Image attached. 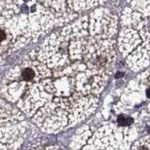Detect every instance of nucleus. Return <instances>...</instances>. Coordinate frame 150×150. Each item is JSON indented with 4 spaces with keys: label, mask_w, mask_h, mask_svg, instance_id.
I'll return each instance as SVG.
<instances>
[{
    "label": "nucleus",
    "mask_w": 150,
    "mask_h": 150,
    "mask_svg": "<svg viewBox=\"0 0 150 150\" xmlns=\"http://www.w3.org/2000/svg\"><path fill=\"white\" fill-rule=\"evenodd\" d=\"M22 76H23V79L26 80V81H30V80H32L33 77L35 76V73H34V71H33L32 69H25L23 70Z\"/></svg>",
    "instance_id": "1"
},
{
    "label": "nucleus",
    "mask_w": 150,
    "mask_h": 150,
    "mask_svg": "<svg viewBox=\"0 0 150 150\" xmlns=\"http://www.w3.org/2000/svg\"><path fill=\"white\" fill-rule=\"evenodd\" d=\"M131 121L132 119L129 118V117H127V116H124V115H120L118 117V123L122 126H127L131 123Z\"/></svg>",
    "instance_id": "2"
},
{
    "label": "nucleus",
    "mask_w": 150,
    "mask_h": 150,
    "mask_svg": "<svg viewBox=\"0 0 150 150\" xmlns=\"http://www.w3.org/2000/svg\"><path fill=\"white\" fill-rule=\"evenodd\" d=\"M5 38H6V34H5V32L3 30H0V41H2L3 40H5Z\"/></svg>",
    "instance_id": "3"
},
{
    "label": "nucleus",
    "mask_w": 150,
    "mask_h": 150,
    "mask_svg": "<svg viewBox=\"0 0 150 150\" xmlns=\"http://www.w3.org/2000/svg\"><path fill=\"white\" fill-rule=\"evenodd\" d=\"M146 95H147V97H148V98H150V89H148V90H147Z\"/></svg>",
    "instance_id": "4"
}]
</instances>
